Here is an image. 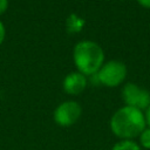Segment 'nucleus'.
<instances>
[{"mask_svg": "<svg viewBox=\"0 0 150 150\" xmlns=\"http://www.w3.org/2000/svg\"><path fill=\"white\" fill-rule=\"evenodd\" d=\"M145 127L144 111L128 105L118 108L109 121V128L118 139H135Z\"/></svg>", "mask_w": 150, "mask_h": 150, "instance_id": "nucleus-1", "label": "nucleus"}, {"mask_svg": "<svg viewBox=\"0 0 150 150\" xmlns=\"http://www.w3.org/2000/svg\"><path fill=\"white\" fill-rule=\"evenodd\" d=\"M73 60L77 71L86 76H91L103 66L104 52L98 43L91 40H83L75 45Z\"/></svg>", "mask_w": 150, "mask_h": 150, "instance_id": "nucleus-2", "label": "nucleus"}, {"mask_svg": "<svg viewBox=\"0 0 150 150\" xmlns=\"http://www.w3.org/2000/svg\"><path fill=\"white\" fill-rule=\"evenodd\" d=\"M127 67L123 62L117 60H111L100 68V70L96 73V76L98 79L100 84H103L109 88L117 87L122 84L127 77Z\"/></svg>", "mask_w": 150, "mask_h": 150, "instance_id": "nucleus-3", "label": "nucleus"}, {"mask_svg": "<svg viewBox=\"0 0 150 150\" xmlns=\"http://www.w3.org/2000/svg\"><path fill=\"white\" fill-rule=\"evenodd\" d=\"M82 115V107L79 102L68 100L62 103H60L54 112H53V120L54 122L62 127V128H68L74 125L81 117Z\"/></svg>", "mask_w": 150, "mask_h": 150, "instance_id": "nucleus-4", "label": "nucleus"}, {"mask_svg": "<svg viewBox=\"0 0 150 150\" xmlns=\"http://www.w3.org/2000/svg\"><path fill=\"white\" fill-rule=\"evenodd\" d=\"M122 100L124 105L144 111L150 105V91L141 88L136 83L128 82L122 88Z\"/></svg>", "mask_w": 150, "mask_h": 150, "instance_id": "nucleus-5", "label": "nucleus"}, {"mask_svg": "<svg viewBox=\"0 0 150 150\" xmlns=\"http://www.w3.org/2000/svg\"><path fill=\"white\" fill-rule=\"evenodd\" d=\"M88 86V79L86 75L81 74L80 71H71L69 73L62 81L63 91L68 95L76 96L80 95Z\"/></svg>", "mask_w": 150, "mask_h": 150, "instance_id": "nucleus-6", "label": "nucleus"}, {"mask_svg": "<svg viewBox=\"0 0 150 150\" xmlns=\"http://www.w3.org/2000/svg\"><path fill=\"white\" fill-rule=\"evenodd\" d=\"M86 25V21L80 15L71 13L66 20V28L69 33H80Z\"/></svg>", "mask_w": 150, "mask_h": 150, "instance_id": "nucleus-7", "label": "nucleus"}, {"mask_svg": "<svg viewBox=\"0 0 150 150\" xmlns=\"http://www.w3.org/2000/svg\"><path fill=\"white\" fill-rule=\"evenodd\" d=\"M111 150H142V149L135 139H118L112 145Z\"/></svg>", "mask_w": 150, "mask_h": 150, "instance_id": "nucleus-8", "label": "nucleus"}, {"mask_svg": "<svg viewBox=\"0 0 150 150\" xmlns=\"http://www.w3.org/2000/svg\"><path fill=\"white\" fill-rule=\"evenodd\" d=\"M138 138V144L141 146V149H145V150H150V128L145 127L144 130L139 134Z\"/></svg>", "mask_w": 150, "mask_h": 150, "instance_id": "nucleus-9", "label": "nucleus"}, {"mask_svg": "<svg viewBox=\"0 0 150 150\" xmlns=\"http://www.w3.org/2000/svg\"><path fill=\"white\" fill-rule=\"evenodd\" d=\"M8 5H9V1L8 0H0V15H2L7 11Z\"/></svg>", "mask_w": 150, "mask_h": 150, "instance_id": "nucleus-10", "label": "nucleus"}, {"mask_svg": "<svg viewBox=\"0 0 150 150\" xmlns=\"http://www.w3.org/2000/svg\"><path fill=\"white\" fill-rule=\"evenodd\" d=\"M5 36H6V28H5V25L2 23V21H0V46L4 42Z\"/></svg>", "mask_w": 150, "mask_h": 150, "instance_id": "nucleus-11", "label": "nucleus"}, {"mask_svg": "<svg viewBox=\"0 0 150 150\" xmlns=\"http://www.w3.org/2000/svg\"><path fill=\"white\" fill-rule=\"evenodd\" d=\"M144 117H145V124L148 128H150V105L144 110Z\"/></svg>", "mask_w": 150, "mask_h": 150, "instance_id": "nucleus-12", "label": "nucleus"}, {"mask_svg": "<svg viewBox=\"0 0 150 150\" xmlns=\"http://www.w3.org/2000/svg\"><path fill=\"white\" fill-rule=\"evenodd\" d=\"M137 2L145 8H150V0H137Z\"/></svg>", "mask_w": 150, "mask_h": 150, "instance_id": "nucleus-13", "label": "nucleus"}]
</instances>
